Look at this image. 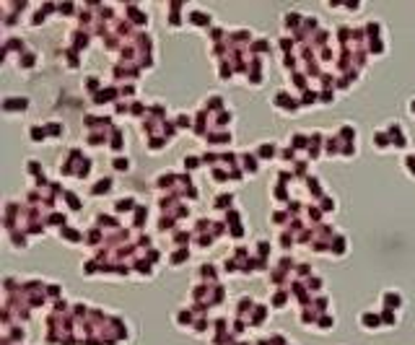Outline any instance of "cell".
<instances>
[]
</instances>
